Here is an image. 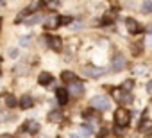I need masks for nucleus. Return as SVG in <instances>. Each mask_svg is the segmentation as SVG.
Instances as JSON below:
<instances>
[{
  "label": "nucleus",
  "instance_id": "obj_18",
  "mask_svg": "<svg viewBox=\"0 0 152 138\" xmlns=\"http://www.w3.org/2000/svg\"><path fill=\"white\" fill-rule=\"evenodd\" d=\"M4 102H6L7 108H15V106H16V99H15V95H6V97H4Z\"/></svg>",
  "mask_w": 152,
  "mask_h": 138
},
{
  "label": "nucleus",
  "instance_id": "obj_32",
  "mask_svg": "<svg viewBox=\"0 0 152 138\" xmlns=\"http://www.w3.org/2000/svg\"><path fill=\"white\" fill-rule=\"evenodd\" d=\"M0 138H11V134H2Z\"/></svg>",
  "mask_w": 152,
  "mask_h": 138
},
{
  "label": "nucleus",
  "instance_id": "obj_15",
  "mask_svg": "<svg viewBox=\"0 0 152 138\" xmlns=\"http://www.w3.org/2000/svg\"><path fill=\"white\" fill-rule=\"evenodd\" d=\"M45 18L41 16V15H32V16H29L27 20H25V23L27 25H36V23H39V22H43Z\"/></svg>",
  "mask_w": 152,
  "mask_h": 138
},
{
  "label": "nucleus",
  "instance_id": "obj_16",
  "mask_svg": "<svg viewBox=\"0 0 152 138\" xmlns=\"http://www.w3.org/2000/svg\"><path fill=\"white\" fill-rule=\"evenodd\" d=\"M140 131L141 133H152V122L150 120H143L141 126H140Z\"/></svg>",
  "mask_w": 152,
  "mask_h": 138
},
{
  "label": "nucleus",
  "instance_id": "obj_27",
  "mask_svg": "<svg viewBox=\"0 0 152 138\" xmlns=\"http://www.w3.org/2000/svg\"><path fill=\"white\" fill-rule=\"evenodd\" d=\"M29 41H31V40H29L27 36H22V38H20V43H22L23 47H27V45H29Z\"/></svg>",
  "mask_w": 152,
  "mask_h": 138
},
{
  "label": "nucleus",
  "instance_id": "obj_10",
  "mask_svg": "<svg viewBox=\"0 0 152 138\" xmlns=\"http://www.w3.org/2000/svg\"><path fill=\"white\" fill-rule=\"evenodd\" d=\"M56 95H57V102L59 104H66L68 102V90H64V88H59L57 92H56Z\"/></svg>",
  "mask_w": 152,
  "mask_h": 138
},
{
  "label": "nucleus",
  "instance_id": "obj_22",
  "mask_svg": "<svg viewBox=\"0 0 152 138\" xmlns=\"http://www.w3.org/2000/svg\"><path fill=\"white\" fill-rule=\"evenodd\" d=\"M48 120H50V122H59V120H61V113H57V111H52V113L48 115Z\"/></svg>",
  "mask_w": 152,
  "mask_h": 138
},
{
  "label": "nucleus",
  "instance_id": "obj_11",
  "mask_svg": "<svg viewBox=\"0 0 152 138\" xmlns=\"http://www.w3.org/2000/svg\"><path fill=\"white\" fill-rule=\"evenodd\" d=\"M23 129L29 131V133H38V131H39V124H38L36 120H27L25 126H23Z\"/></svg>",
  "mask_w": 152,
  "mask_h": 138
},
{
  "label": "nucleus",
  "instance_id": "obj_13",
  "mask_svg": "<svg viewBox=\"0 0 152 138\" xmlns=\"http://www.w3.org/2000/svg\"><path fill=\"white\" fill-rule=\"evenodd\" d=\"M61 79H63V81H66V83H70V84L77 81V77H75V74H73V72H70V70H64V72L61 74Z\"/></svg>",
  "mask_w": 152,
  "mask_h": 138
},
{
  "label": "nucleus",
  "instance_id": "obj_26",
  "mask_svg": "<svg viewBox=\"0 0 152 138\" xmlns=\"http://www.w3.org/2000/svg\"><path fill=\"white\" fill-rule=\"evenodd\" d=\"M70 22H72V18H70V16H61V23H63V25H68Z\"/></svg>",
  "mask_w": 152,
  "mask_h": 138
},
{
  "label": "nucleus",
  "instance_id": "obj_7",
  "mask_svg": "<svg viewBox=\"0 0 152 138\" xmlns=\"http://www.w3.org/2000/svg\"><path fill=\"white\" fill-rule=\"evenodd\" d=\"M59 23H61V16H57V15H48V16H45V20H43V25H45L47 29H56Z\"/></svg>",
  "mask_w": 152,
  "mask_h": 138
},
{
  "label": "nucleus",
  "instance_id": "obj_4",
  "mask_svg": "<svg viewBox=\"0 0 152 138\" xmlns=\"http://www.w3.org/2000/svg\"><path fill=\"white\" fill-rule=\"evenodd\" d=\"M83 74L84 76H88V77H100L102 74H104V68H100V66H93V65H86V66H83Z\"/></svg>",
  "mask_w": 152,
  "mask_h": 138
},
{
  "label": "nucleus",
  "instance_id": "obj_8",
  "mask_svg": "<svg viewBox=\"0 0 152 138\" xmlns=\"http://www.w3.org/2000/svg\"><path fill=\"white\" fill-rule=\"evenodd\" d=\"M125 27H127V31H129L131 34H138V32H141V25H140L134 18H127V20H125Z\"/></svg>",
  "mask_w": 152,
  "mask_h": 138
},
{
  "label": "nucleus",
  "instance_id": "obj_17",
  "mask_svg": "<svg viewBox=\"0 0 152 138\" xmlns=\"http://www.w3.org/2000/svg\"><path fill=\"white\" fill-rule=\"evenodd\" d=\"M83 115H84V117H86V118H88V120H90V122H91V124H93V126H95V124H99V122H100V120H99V115H93V113H91V111H84V113H83Z\"/></svg>",
  "mask_w": 152,
  "mask_h": 138
},
{
  "label": "nucleus",
  "instance_id": "obj_33",
  "mask_svg": "<svg viewBox=\"0 0 152 138\" xmlns=\"http://www.w3.org/2000/svg\"><path fill=\"white\" fill-rule=\"evenodd\" d=\"M72 138H81V136L79 134H72Z\"/></svg>",
  "mask_w": 152,
  "mask_h": 138
},
{
  "label": "nucleus",
  "instance_id": "obj_14",
  "mask_svg": "<svg viewBox=\"0 0 152 138\" xmlns=\"http://www.w3.org/2000/svg\"><path fill=\"white\" fill-rule=\"evenodd\" d=\"M20 106H22V109H31L32 108V97L31 95H23L22 101H20Z\"/></svg>",
  "mask_w": 152,
  "mask_h": 138
},
{
  "label": "nucleus",
  "instance_id": "obj_21",
  "mask_svg": "<svg viewBox=\"0 0 152 138\" xmlns=\"http://www.w3.org/2000/svg\"><path fill=\"white\" fill-rule=\"evenodd\" d=\"M27 72H29L27 65H18V66L15 68V74H18V76H23V74H27Z\"/></svg>",
  "mask_w": 152,
  "mask_h": 138
},
{
  "label": "nucleus",
  "instance_id": "obj_31",
  "mask_svg": "<svg viewBox=\"0 0 152 138\" xmlns=\"http://www.w3.org/2000/svg\"><path fill=\"white\" fill-rule=\"evenodd\" d=\"M147 45H148V47H152V34L147 38Z\"/></svg>",
  "mask_w": 152,
  "mask_h": 138
},
{
  "label": "nucleus",
  "instance_id": "obj_24",
  "mask_svg": "<svg viewBox=\"0 0 152 138\" xmlns=\"http://www.w3.org/2000/svg\"><path fill=\"white\" fill-rule=\"evenodd\" d=\"M132 86H134V83L127 79V81L124 83V86H122V90H125V92H127V90H132Z\"/></svg>",
  "mask_w": 152,
  "mask_h": 138
},
{
  "label": "nucleus",
  "instance_id": "obj_29",
  "mask_svg": "<svg viewBox=\"0 0 152 138\" xmlns=\"http://www.w3.org/2000/svg\"><path fill=\"white\" fill-rule=\"evenodd\" d=\"M45 6H47V7H52V9H54V7H57V6H59V2H45Z\"/></svg>",
  "mask_w": 152,
  "mask_h": 138
},
{
  "label": "nucleus",
  "instance_id": "obj_23",
  "mask_svg": "<svg viewBox=\"0 0 152 138\" xmlns=\"http://www.w3.org/2000/svg\"><path fill=\"white\" fill-rule=\"evenodd\" d=\"M18 56H20V52H18L16 48H9V50H7V57H11V59H16Z\"/></svg>",
  "mask_w": 152,
  "mask_h": 138
},
{
  "label": "nucleus",
  "instance_id": "obj_19",
  "mask_svg": "<svg viewBox=\"0 0 152 138\" xmlns=\"http://www.w3.org/2000/svg\"><path fill=\"white\" fill-rule=\"evenodd\" d=\"M79 133H81V136H84V138H88V136H91V133H93V129H91L90 126H81V129H79Z\"/></svg>",
  "mask_w": 152,
  "mask_h": 138
},
{
  "label": "nucleus",
  "instance_id": "obj_2",
  "mask_svg": "<svg viewBox=\"0 0 152 138\" xmlns=\"http://www.w3.org/2000/svg\"><path fill=\"white\" fill-rule=\"evenodd\" d=\"M91 106H93L97 111H106V109L111 108V102H109V99H107L106 95H95V97L91 99Z\"/></svg>",
  "mask_w": 152,
  "mask_h": 138
},
{
  "label": "nucleus",
  "instance_id": "obj_3",
  "mask_svg": "<svg viewBox=\"0 0 152 138\" xmlns=\"http://www.w3.org/2000/svg\"><path fill=\"white\" fill-rule=\"evenodd\" d=\"M113 97H115L116 102H120V104H124V106H127V104L132 102V95L127 93V92L122 90V88H115V90H113Z\"/></svg>",
  "mask_w": 152,
  "mask_h": 138
},
{
  "label": "nucleus",
  "instance_id": "obj_9",
  "mask_svg": "<svg viewBox=\"0 0 152 138\" xmlns=\"http://www.w3.org/2000/svg\"><path fill=\"white\" fill-rule=\"evenodd\" d=\"M48 45H50V48L56 50V52H59V50L63 48V41H61V38H57V36H48Z\"/></svg>",
  "mask_w": 152,
  "mask_h": 138
},
{
  "label": "nucleus",
  "instance_id": "obj_6",
  "mask_svg": "<svg viewBox=\"0 0 152 138\" xmlns=\"http://www.w3.org/2000/svg\"><path fill=\"white\" fill-rule=\"evenodd\" d=\"M68 93H70V95H73V97H81V95L84 93V84H83L81 81L72 83V84L68 86Z\"/></svg>",
  "mask_w": 152,
  "mask_h": 138
},
{
  "label": "nucleus",
  "instance_id": "obj_1",
  "mask_svg": "<svg viewBox=\"0 0 152 138\" xmlns=\"http://www.w3.org/2000/svg\"><path fill=\"white\" fill-rule=\"evenodd\" d=\"M129 120H131V113H129V109H125V108H118V109L115 111V124H116L118 127H125V126H129Z\"/></svg>",
  "mask_w": 152,
  "mask_h": 138
},
{
  "label": "nucleus",
  "instance_id": "obj_28",
  "mask_svg": "<svg viewBox=\"0 0 152 138\" xmlns=\"http://www.w3.org/2000/svg\"><path fill=\"white\" fill-rule=\"evenodd\" d=\"M39 6H43V4H41V2H34V4H31L29 11H36V7H39Z\"/></svg>",
  "mask_w": 152,
  "mask_h": 138
},
{
  "label": "nucleus",
  "instance_id": "obj_30",
  "mask_svg": "<svg viewBox=\"0 0 152 138\" xmlns=\"http://www.w3.org/2000/svg\"><path fill=\"white\" fill-rule=\"evenodd\" d=\"M72 29H73V31H79V29H83V23H81V22H79V23H75Z\"/></svg>",
  "mask_w": 152,
  "mask_h": 138
},
{
  "label": "nucleus",
  "instance_id": "obj_5",
  "mask_svg": "<svg viewBox=\"0 0 152 138\" xmlns=\"http://www.w3.org/2000/svg\"><path fill=\"white\" fill-rule=\"evenodd\" d=\"M113 72H122L124 68L127 66V59H125V56H122V54H116L115 57H113Z\"/></svg>",
  "mask_w": 152,
  "mask_h": 138
},
{
  "label": "nucleus",
  "instance_id": "obj_20",
  "mask_svg": "<svg viewBox=\"0 0 152 138\" xmlns=\"http://www.w3.org/2000/svg\"><path fill=\"white\" fill-rule=\"evenodd\" d=\"M140 11H141V13H145V15H150V13H152V2H148V0H147V2H143Z\"/></svg>",
  "mask_w": 152,
  "mask_h": 138
},
{
  "label": "nucleus",
  "instance_id": "obj_25",
  "mask_svg": "<svg viewBox=\"0 0 152 138\" xmlns=\"http://www.w3.org/2000/svg\"><path fill=\"white\" fill-rule=\"evenodd\" d=\"M145 72H147L145 65H138V68H134V74H145Z\"/></svg>",
  "mask_w": 152,
  "mask_h": 138
},
{
  "label": "nucleus",
  "instance_id": "obj_12",
  "mask_svg": "<svg viewBox=\"0 0 152 138\" xmlns=\"http://www.w3.org/2000/svg\"><path fill=\"white\" fill-rule=\"evenodd\" d=\"M50 81H52V76H50L48 72H43V74H39V77H38V83H39L41 86H48Z\"/></svg>",
  "mask_w": 152,
  "mask_h": 138
}]
</instances>
